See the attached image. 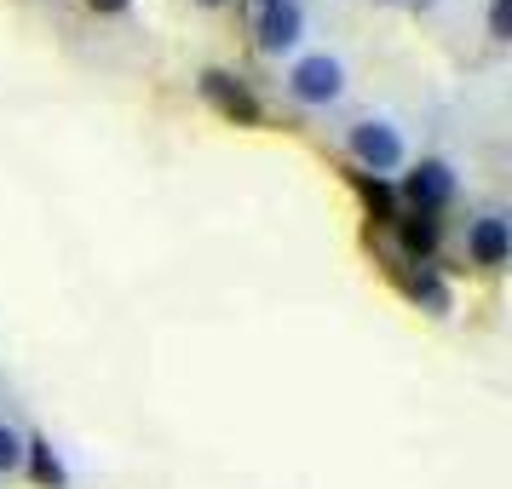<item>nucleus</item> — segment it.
<instances>
[{
  "label": "nucleus",
  "instance_id": "4468645a",
  "mask_svg": "<svg viewBox=\"0 0 512 489\" xmlns=\"http://www.w3.org/2000/svg\"><path fill=\"white\" fill-rule=\"evenodd\" d=\"M392 6H403V12H432L438 0H392Z\"/></svg>",
  "mask_w": 512,
  "mask_h": 489
},
{
  "label": "nucleus",
  "instance_id": "9d476101",
  "mask_svg": "<svg viewBox=\"0 0 512 489\" xmlns=\"http://www.w3.org/2000/svg\"><path fill=\"white\" fill-rule=\"evenodd\" d=\"M409 294H415V300L426 305V311H438V317L449 311V288H443V277L432 271V265H420L415 277H409Z\"/></svg>",
  "mask_w": 512,
  "mask_h": 489
},
{
  "label": "nucleus",
  "instance_id": "ddd939ff",
  "mask_svg": "<svg viewBox=\"0 0 512 489\" xmlns=\"http://www.w3.org/2000/svg\"><path fill=\"white\" fill-rule=\"evenodd\" d=\"M87 6H93L98 18H121V12H127V6H133V0H87Z\"/></svg>",
  "mask_w": 512,
  "mask_h": 489
},
{
  "label": "nucleus",
  "instance_id": "0eeeda50",
  "mask_svg": "<svg viewBox=\"0 0 512 489\" xmlns=\"http://www.w3.org/2000/svg\"><path fill=\"white\" fill-rule=\"evenodd\" d=\"M392 225H397V248L415 259V265H432V254H438V242H443V219L438 213L409 208V213H397Z\"/></svg>",
  "mask_w": 512,
  "mask_h": 489
},
{
  "label": "nucleus",
  "instance_id": "f03ea898",
  "mask_svg": "<svg viewBox=\"0 0 512 489\" xmlns=\"http://www.w3.org/2000/svg\"><path fill=\"white\" fill-rule=\"evenodd\" d=\"M196 87H202V98H208L225 121H236V127H259V121H265V104H259V98L248 93V81H236L231 70H202Z\"/></svg>",
  "mask_w": 512,
  "mask_h": 489
},
{
  "label": "nucleus",
  "instance_id": "f8f14e48",
  "mask_svg": "<svg viewBox=\"0 0 512 489\" xmlns=\"http://www.w3.org/2000/svg\"><path fill=\"white\" fill-rule=\"evenodd\" d=\"M489 35L512 41V0H489Z\"/></svg>",
  "mask_w": 512,
  "mask_h": 489
},
{
  "label": "nucleus",
  "instance_id": "f257e3e1",
  "mask_svg": "<svg viewBox=\"0 0 512 489\" xmlns=\"http://www.w3.org/2000/svg\"><path fill=\"white\" fill-rule=\"evenodd\" d=\"M346 144H351V156H357V173L386 179V173L403 167V139H397V127H386V121H357L346 133Z\"/></svg>",
  "mask_w": 512,
  "mask_h": 489
},
{
  "label": "nucleus",
  "instance_id": "20e7f679",
  "mask_svg": "<svg viewBox=\"0 0 512 489\" xmlns=\"http://www.w3.org/2000/svg\"><path fill=\"white\" fill-rule=\"evenodd\" d=\"M403 202L409 208H420V213H438V208H449L455 202V173H449V162H415L409 173H403Z\"/></svg>",
  "mask_w": 512,
  "mask_h": 489
},
{
  "label": "nucleus",
  "instance_id": "dca6fc26",
  "mask_svg": "<svg viewBox=\"0 0 512 489\" xmlns=\"http://www.w3.org/2000/svg\"><path fill=\"white\" fill-rule=\"evenodd\" d=\"M259 6H277V0H259Z\"/></svg>",
  "mask_w": 512,
  "mask_h": 489
},
{
  "label": "nucleus",
  "instance_id": "423d86ee",
  "mask_svg": "<svg viewBox=\"0 0 512 489\" xmlns=\"http://www.w3.org/2000/svg\"><path fill=\"white\" fill-rule=\"evenodd\" d=\"M507 254H512L507 219H501V213L472 219V231H466V259H472L478 271H507Z\"/></svg>",
  "mask_w": 512,
  "mask_h": 489
},
{
  "label": "nucleus",
  "instance_id": "9b49d317",
  "mask_svg": "<svg viewBox=\"0 0 512 489\" xmlns=\"http://www.w3.org/2000/svg\"><path fill=\"white\" fill-rule=\"evenodd\" d=\"M12 466H24V438L12 426H0V472H12Z\"/></svg>",
  "mask_w": 512,
  "mask_h": 489
},
{
  "label": "nucleus",
  "instance_id": "6e6552de",
  "mask_svg": "<svg viewBox=\"0 0 512 489\" xmlns=\"http://www.w3.org/2000/svg\"><path fill=\"white\" fill-rule=\"evenodd\" d=\"M24 461H29V478L41 489H64V461L52 455L47 438H24Z\"/></svg>",
  "mask_w": 512,
  "mask_h": 489
},
{
  "label": "nucleus",
  "instance_id": "39448f33",
  "mask_svg": "<svg viewBox=\"0 0 512 489\" xmlns=\"http://www.w3.org/2000/svg\"><path fill=\"white\" fill-rule=\"evenodd\" d=\"M300 35H305V12H300V0H277V6H259V24H254L259 52L282 58V52L294 47Z\"/></svg>",
  "mask_w": 512,
  "mask_h": 489
},
{
  "label": "nucleus",
  "instance_id": "7ed1b4c3",
  "mask_svg": "<svg viewBox=\"0 0 512 489\" xmlns=\"http://www.w3.org/2000/svg\"><path fill=\"white\" fill-rule=\"evenodd\" d=\"M288 93L300 98V104H334V98L346 93V70H340V58H328V52H311L300 58L294 70H288Z\"/></svg>",
  "mask_w": 512,
  "mask_h": 489
},
{
  "label": "nucleus",
  "instance_id": "1a4fd4ad",
  "mask_svg": "<svg viewBox=\"0 0 512 489\" xmlns=\"http://www.w3.org/2000/svg\"><path fill=\"white\" fill-rule=\"evenodd\" d=\"M351 185L363 190V202H369V213L380 219V225H392L397 213H403L397 208V190L386 185V179H374V173H351Z\"/></svg>",
  "mask_w": 512,
  "mask_h": 489
},
{
  "label": "nucleus",
  "instance_id": "2eb2a0df",
  "mask_svg": "<svg viewBox=\"0 0 512 489\" xmlns=\"http://www.w3.org/2000/svg\"><path fill=\"white\" fill-rule=\"evenodd\" d=\"M202 6H225V0H202Z\"/></svg>",
  "mask_w": 512,
  "mask_h": 489
}]
</instances>
